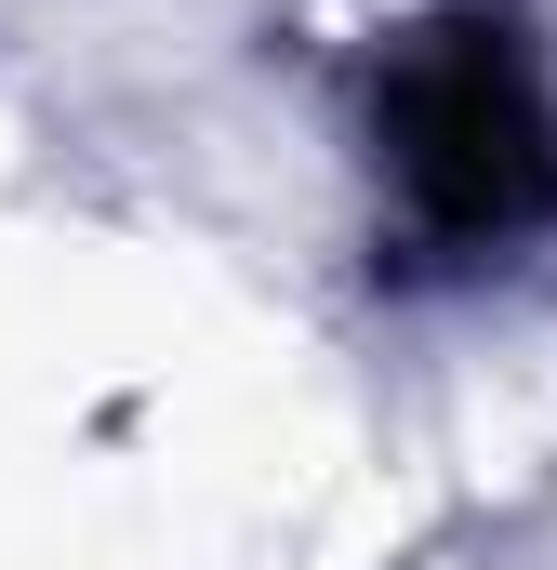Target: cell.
<instances>
[{
	"instance_id": "cell-1",
	"label": "cell",
	"mask_w": 557,
	"mask_h": 570,
	"mask_svg": "<svg viewBox=\"0 0 557 570\" xmlns=\"http://www.w3.org/2000/svg\"><path fill=\"white\" fill-rule=\"evenodd\" d=\"M399 159H412V186L438 213L505 226L545 186V120H531V94L491 53H451V67H424L412 94H399Z\"/></svg>"
}]
</instances>
